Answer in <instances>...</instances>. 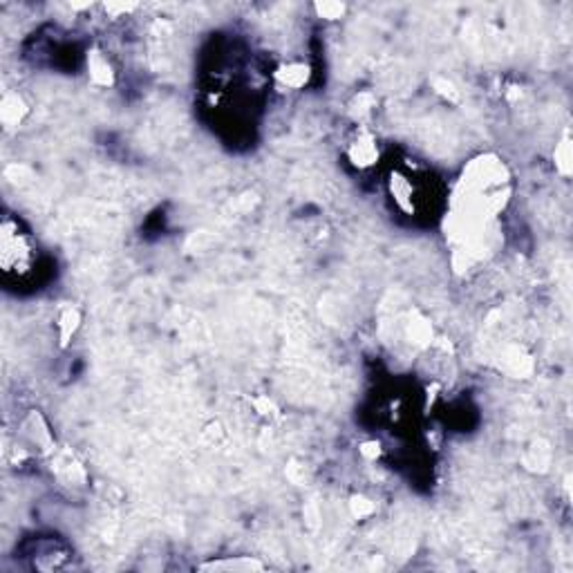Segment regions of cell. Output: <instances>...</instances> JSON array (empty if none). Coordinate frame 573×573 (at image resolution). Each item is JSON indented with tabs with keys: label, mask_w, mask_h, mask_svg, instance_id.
I'll list each match as a JSON object with an SVG mask.
<instances>
[{
	"label": "cell",
	"mask_w": 573,
	"mask_h": 573,
	"mask_svg": "<svg viewBox=\"0 0 573 573\" xmlns=\"http://www.w3.org/2000/svg\"><path fill=\"white\" fill-rule=\"evenodd\" d=\"M249 403L253 406V410H256L258 415L264 417V419H275V417H278V412H280L278 406H275V401L269 399V397H264V395L249 399Z\"/></svg>",
	"instance_id": "obj_15"
},
{
	"label": "cell",
	"mask_w": 573,
	"mask_h": 573,
	"mask_svg": "<svg viewBox=\"0 0 573 573\" xmlns=\"http://www.w3.org/2000/svg\"><path fill=\"white\" fill-rule=\"evenodd\" d=\"M286 477H289V480L293 482V484H305V480H307V473H305V466H300V464H296V461H291L289 466H286Z\"/></svg>",
	"instance_id": "obj_21"
},
{
	"label": "cell",
	"mask_w": 573,
	"mask_h": 573,
	"mask_svg": "<svg viewBox=\"0 0 573 573\" xmlns=\"http://www.w3.org/2000/svg\"><path fill=\"white\" fill-rule=\"evenodd\" d=\"M553 159H556V171L562 177H569L571 171H573V153H571V137H569V132L562 137V142L556 146Z\"/></svg>",
	"instance_id": "obj_11"
},
{
	"label": "cell",
	"mask_w": 573,
	"mask_h": 573,
	"mask_svg": "<svg viewBox=\"0 0 573 573\" xmlns=\"http://www.w3.org/2000/svg\"><path fill=\"white\" fill-rule=\"evenodd\" d=\"M524 466L528 471H537V473H544L549 468V464H551V448H549V443L544 441H535L530 448L526 450L524 454Z\"/></svg>",
	"instance_id": "obj_10"
},
{
	"label": "cell",
	"mask_w": 573,
	"mask_h": 573,
	"mask_svg": "<svg viewBox=\"0 0 573 573\" xmlns=\"http://www.w3.org/2000/svg\"><path fill=\"white\" fill-rule=\"evenodd\" d=\"M81 325V312L77 305H61L59 316H56V332H59V345L66 347L70 343V338L74 336V332L79 330Z\"/></svg>",
	"instance_id": "obj_8"
},
{
	"label": "cell",
	"mask_w": 573,
	"mask_h": 573,
	"mask_svg": "<svg viewBox=\"0 0 573 573\" xmlns=\"http://www.w3.org/2000/svg\"><path fill=\"white\" fill-rule=\"evenodd\" d=\"M347 157L349 162L358 168H369L376 164L379 159V148H376V139L369 132H360L356 139L349 144L347 148Z\"/></svg>",
	"instance_id": "obj_2"
},
{
	"label": "cell",
	"mask_w": 573,
	"mask_h": 573,
	"mask_svg": "<svg viewBox=\"0 0 573 573\" xmlns=\"http://www.w3.org/2000/svg\"><path fill=\"white\" fill-rule=\"evenodd\" d=\"M29 112L25 99L18 92H7L0 101V119L5 125H18Z\"/></svg>",
	"instance_id": "obj_9"
},
{
	"label": "cell",
	"mask_w": 573,
	"mask_h": 573,
	"mask_svg": "<svg viewBox=\"0 0 573 573\" xmlns=\"http://www.w3.org/2000/svg\"><path fill=\"white\" fill-rule=\"evenodd\" d=\"M273 79L280 83L282 88L289 90H300L305 88L312 79V68L305 63H282L280 68H275Z\"/></svg>",
	"instance_id": "obj_5"
},
{
	"label": "cell",
	"mask_w": 573,
	"mask_h": 573,
	"mask_svg": "<svg viewBox=\"0 0 573 573\" xmlns=\"http://www.w3.org/2000/svg\"><path fill=\"white\" fill-rule=\"evenodd\" d=\"M432 90L437 92L443 101H448V103H459L461 101V94L457 90V86H454V83L448 81V79H434L432 81Z\"/></svg>",
	"instance_id": "obj_14"
},
{
	"label": "cell",
	"mask_w": 573,
	"mask_h": 573,
	"mask_svg": "<svg viewBox=\"0 0 573 573\" xmlns=\"http://www.w3.org/2000/svg\"><path fill=\"white\" fill-rule=\"evenodd\" d=\"M376 513V504L365 495H352L349 497V515L354 519H365Z\"/></svg>",
	"instance_id": "obj_13"
},
{
	"label": "cell",
	"mask_w": 573,
	"mask_h": 573,
	"mask_svg": "<svg viewBox=\"0 0 573 573\" xmlns=\"http://www.w3.org/2000/svg\"><path fill=\"white\" fill-rule=\"evenodd\" d=\"M502 367L513 379H526L533 372V360L519 345H508L502 354Z\"/></svg>",
	"instance_id": "obj_6"
},
{
	"label": "cell",
	"mask_w": 573,
	"mask_h": 573,
	"mask_svg": "<svg viewBox=\"0 0 573 573\" xmlns=\"http://www.w3.org/2000/svg\"><path fill=\"white\" fill-rule=\"evenodd\" d=\"M318 519H321V515H318V508L314 504H307L305 506V524L314 530V528H318Z\"/></svg>",
	"instance_id": "obj_22"
},
{
	"label": "cell",
	"mask_w": 573,
	"mask_h": 573,
	"mask_svg": "<svg viewBox=\"0 0 573 573\" xmlns=\"http://www.w3.org/2000/svg\"><path fill=\"white\" fill-rule=\"evenodd\" d=\"M358 452H360V457L367 459V461H374L381 457V452H383V448H381V443L379 441H363L358 445Z\"/></svg>",
	"instance_id": "obj_18"
},
{
	"label": "cell",
	"mask_w": 573,
	"mask_h": 573,
	"mask_svg": "<svg viewBox=\"0 0 573 573\" xmlns=\"http://www.w3.org/2000/svg\"><path fill=\"white\" fill-rule=\"evenodd\" d=\"M201 437H204V441H208V443H213V445H217L222 439L227 437V432H224V428L220 426V423H211V426L201 432Z\"/></svg>",
	"instance_id": "obj_20"
},
{
	"label": "cell",
	"mask_w": 573,
	"mask_h": 573,
	"mask_svg": "<svg viewBox=\"0 0 573 573\" xmlns=\"http://www.w3.org/2000/svg\"><path fill=\"white\" fill-rule=\"evenodd\" d=\"M23 430L27 432V437L34 441L38 448L54 450V437H52L47 421L43 419V415H40V412H36V410L29 412L25 423H23Z\"/></svg>",
	"instance_id": "obj_7"
},
{
	"label": "cell",
	"mask_w": 573,
	"mask_h": 573,
	"mask_svg": "<svg viewBox=\"0 0 573 573\" xmlns=\"http://www.w3.org/2000/svg\"><path fill=\"white\" fill-rule=\"evenodd\" d=\"M374 103H376V99H374L372 92H358L354 97V103H352V112L358 114V116H365V114L372 112Z\"/></svg>",
	"instance_id": "obj_17"
},
{
	"label": "cell",
	"mask_w": 573,
	"mask_h": 573,
	"mask_svg": "<svg viewBox=\"0 0 573 573\" xmlns=\"http://www.w3.org/2000/svg\"><path fill=\"white\" fill-rule=\"evenodd\" d=\"M316 9V14L321 16V18H327V20H336V18H341L345 14V5L343 3H334V0H325V3H316L314 5Z\"/></svg>",
	"instance_id": "obj_16"
},
{
	"label": "cell",
	"mask_w": 573,
	"mask_h": 573,
	"mask_svg": "<svg viewBox=\"0 0 573 573\" xmlns=\"http://www.w3.org/2000/svg\"><path fill=\"white\" fill-rule=\"evenodd\" d=\"M54 473L61 477L63 482L70 484V486H83L88 482V473L86 468L74 459V454L68 452V450H61V452H54Z\"/></svg>",
	"instance_id": "obj_3"
},
{
	"label": "cell",
	"mask_w": 573,
	"mask_h": 573,
	"mask_svg": "<svg viewBox=\"0 0 573 573\" xmlns=\"http://www.w3.org/2000/svg\"><path fill=\"white\" fill-rule=\"evenodd\" d=\"M408 334L412 338V343L415 345H428L432 343V327L428 323V318H423L421 314H415L412 316V321L408 325Z\"/></svg>",
	"instance_id": "obj_12"
},
{
	"label": "cell",
	"mask_w": 573,
	"mask_h": 573,
	"mask_svg": "<svg viewBox=\"0 0 573 573\" xmlns=\"http://www.w3.org/2000/svg\"><path fill=\"white\" fill-rule=\"evenodd\" d=\"M197 569L199 571H211V573H256V571H264V569H267V565H264V562H260L258 558L238 556V558L201 562Z\"/></svg>",
	"instance_id": "obj_1"
},
{
	"label": "cell",
	"mask_w": 573,
	"mask_h": 573,
	"mask_svg": "<svg viewBox=\"0 0 573 573\" xmlns=\"http://www.w3.org/2000/svg\"><path fill=\"white\" fill-rule=\"evenodd\" d=\"M103 9L108 12V16H112V18H121V16H125V14L135 12L137 5H135V3H105Z\"/></svg>",
	"instance_id": "obj_19"
},
{
	"label": "cell",
	"mask_w": 573,
	"mask_h": 573,
	"mask_svg": "<svg viewBox=\"0 0 573 573\" xmlns=\"http://www.w3.org/2000/svg\"><path fill=\"white\" fill-rule=\"evenodd\" d=\"M88 74H90V81L99 88H112L116 81L114 68L110 66L108 56L97 47L88 52Z\"/></svg>",
	"instance_id": "obj_4"
}]
</instances>
